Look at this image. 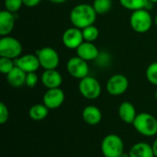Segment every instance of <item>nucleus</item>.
<instances>
[{"label": "nucleus", "mask_w": 157, "mask_h": 157, "mask_svg": "<svg viewBox=\"0 0 157 157\" xmlns=\"http://www.w3.org/2000/svg\"><path fill=\"white\" fill-rule=\"evenodd\" d=\"M97 12L92 5L79 4L74 6L70 12V22L73 27L83 29L90 25H94L97 20Z\"/></svg>", "instance_id": "1"}, {"label": "nucleus", "mask_w": 157, "mask_h": 157, "mask_svg": "<svg viewBox=\"0 0 157 157\" xmlns=\"http://www.w3.org/2000/svg\"><path fill=\"white\" fill-rule=\"evenodd\" d=\"M136 132L145 137H153L157 134V119L150 113L137 114L133 123Z\"/></svg>", "instance_id": "2"}, {"label": "nucleus", "mask_w": 157, "mask_h": 157, "mask_svg": "<svg viewBox=\"0 0 157 157\" xmlns=\"http://www.w3.org/2000/svg\"><path fill=\"white\" fill-rule=\"evenodd\" d=\"M101 153L105 157H120L124 153V143L118 134L106 135L101 142Z\"/></svg>", "instance_id": "3"}, {"label": "nucleus", "mask_w": 157, "mask_h": 157, "mask_svg": "<svg viewBox=\"0 0 157 157\" xmlns=\"http://www.w3.org/2000/svg\"><path fill=\"white\" fill-rule=\"evenodd\" d=\"M153 17L147 9H139L132 11L130 17V25L137 33H145L150 30L153 26Z\"/></svg>", "instance_id": "4"}, {"label": "nucleus", "mask_w": 157, "mask_h": 157, "mask_svg": "<svg viewBox=\"0 0 157 157\" xmlns=\"http://www.w3.org/2000/svg\"><path fill=\"white\" fill-rule=\"evenodd\" d=\"M22 51V44L17 39L9 35L0 39V57L16 60L21 56Z\"/></svg>", "instance_id": "5"}, {"label": "nucleus", "mask_w": 157, "mask_h": 157, "mask_svg": "<svg viewBox=\"0 0 157 157\" xmlns=\"http://www.w3.org/2000/svg\"><path fill=\"white\" fill-rule=\"evenodd\" d=\"M78 90L85 98L94 100L98 98L101 94V85L95 77L87 75L79 81Z\"/></svg>", "instance_id": "6"}, {"label": "nucleus", "mask_w": 157, "mask_h": 157, "mask_svg": "<svg viewBox=\"0 0 157 157\" xmlns=\"http://www.w3.org/2000/svg\"><path fill=\"white\" fill-rule=\"evenodd\" d=\"M40 67L44 70L57 69L60 63V56L56 50L52 47H43L36 52Z\"/></svg>", "instance_id": "7"}, {"label": "nucleus", "mask_w": 157, "mask_h": 157, "mask_svg": "<svg viewBox=\"0 0 157 157\" xmlns=\"http://www.w3.org/2000/svg\"><path fill=\"white\" fill-rule=\"evenodd\" d=\"M88 62L83 60L82 58L76 56L71 57L66 63V70L68 74L76 79H83L86 77L89 74Z\"/></svg>", "instance_id": "8"}, {"label": "nucleus", "mask_w": 157, "mask_h": 157, "mask_svg": "<svg viewBox=\"0 0 157 157\" xmlns=\"http://www.w3.org/2000/svg\"><path fill=\"white\" fill-rule=\"evenodd\" d=\"M129 88V80L122 74H115L109 78L106 84L107 92L111 96H121Z\"/></svg>", "instance_id": "9"}, {"label": "nucleus", "mask_w": 157, "mask_h": 157, "mask_svg": "<svg viewBox=\"0 0 157 157\" xmlns=\"http://www.w3.org/2000/svg\"><path fill=\"white\" fill-rule=\"evenodd\" d=\"M62 41L67 49L76 50L85 41L82 29L75 27L67 29L62 36Z\"/></svg>", "instance_id": "10"}, {"label": "nucleus", "mask_w": 157, "mask_h": 157, "mask_svg": "<svg viewBox=\"0 0 157 157\" xmlns=\"http://www.w3.org/2000/svg\"><path fill=\"white\" fill-rule=\"evenodd\" d=\"M65 95L64 92L60 88L47 89L42 98V103L49 109H56L60 108L64 102Z\"/></svg>", "instance_id": "11"}, {"label": "nucleus", "mask_w": 157, "mask_h": 157, "mask_svg": "<svg viewBox=\"0 0 157 157\" xmlns=\"http://www.w3.org/2000/svg\"><path fill=\"white\" fill-rule=\"evenodd\" d=\"M15 63L16 66L19 67L27 74L36 72L40 67V61L37 54H32V53L21 55L20 57L15 60Z\"/></svg>", "instance_id": "12"}, {"label": "nucleus", "mask_w": 157, "mask_h": 157, "mask_svg": "<svg viewBox=\"0 0 157 157\" xmlns=\"http://www.w3.org/2000/svg\"><path fill=\"white\" fill-rule=\"evenodd\" d=\"M40 82L47 89L58 88L63 83V76L56 69L44 70L40 76Z\"/></svg>", "instance_id": "13"}, {"label": "nucleus", "mask_w": 157, "mask_h": 157, "mask_svg": "<svg viewBox=\"0 0 157 157\" xmlns=\"http://www.w3.org/2000/svg\"><path fill=\"white\" fill-rule=\"evenodd\" d=\"M76 55L86 62L96 61L99 55V50L93 42L84 41L76 49Z\"/></svg>", "instance_id": "14"}, {"label": "nucleus", "mask_w": 157, "mask_h": 157, "mask_svg": "<svg viewBox=\"0 0 157 157\" xmlns=\"http://www.w3.org/2000/svg\"><path fill=\"white\" fill-rule=\"evenodd\" d=\"M118 114L120 119L127 124H132L137 116L134 105L129 101H123L121 103L118 109Z\"/></svg>", "instance_id": "15"}, {"label": "nucleus", "mask_w": 157, "mask_h": 157, "mask_svg": "<svg viewBox=\"0 0 157 157\" xmlns=\"http://www.w3.org/2000/svg\"><path fill=\"white\" fill-rule=\"evenodd\" d=\"M15 16L13 13L7 10H2L0 12V35L2 37L8 36L15 27Z\"/></svg>", "instance_id": "16"}, {"label": "nucleus", "mask_w": 157, "mask_h": 157, "mask_svg": "<svg viewBox=\"0 0 157 157\" xmlns=\"http://www.w3.org/2000/svg\"><path fill=\"white\" fill-rule=\"evenodd\" d=\"M82 118L84 121L88 125H98L102 121V112L98 107L89 105L83 109Z\"/></svg>", "instance_id": "17"}, {"label": "nucleus", "mask_w": 157, "mask_h": 157, "mask_svg": "<svg viewBox=\"0 0 157 157\" xmlns=\"http://www.w3.org/2000/svg\"><path fill=\"white\" fill-rule=\"evenodd\" d=\"M26 76L27 73L21 70L19 67L15 66L7 75H6V81L12 87H21L26 83Z\"/></svg>", "instance_id": "18"}, {"label": "nucleus", "mask_w": 157, "mask_h": 157, "mask_svg": "<svg viewBox=\"0 0 157 157\" xmlns=\"http://www.w3.org/2000/svg\"><path fill=\"white\" fill-rule=\"evenodd\" d=\"M129 155L130 157H155L152 145L144 142L133 144L129 151Z\"/></svg>", "instance_id": "19"}, {"label": "nucleus", "mask_w": 157, "mask_h": 157, "mask_svg": "<svg viewBox=\"0 0 157 157\" xmlns=\"http://www.w3.org/2000/svg\"><path fill=\"white\" fill-rule=\"evenodd\" d=\"M121 5L131 11H136L139 9H147L149 10L153 5L149 0H120Z\"/></svg>", "instance_id": "20"}, {"label": "nucleus", "mask_w": 157, "mask_h": 157, "mask_svg": "<svg viewBox=\"0 0 157 157\" xmlns=\"http://www.w3.org/2000/svg\"><path fill=\"white\" fill-rule=\"evenodd\" d=\"M49 109L43 104H35L30 107L29 110V116L35 121H40L47 118L49 114Z\"/></svg>", "instance_id": "21"}, {"label": "nucleus", "mask_w": 157, "mask_h": 157, "mask_svg": "<svg viewBox=\"0 0 157 157\" xmlns=\"http://www.w3.org/2000/svg\"><path fill=\"white\" fill-rule=\"evenodd\" d=\"M92 6L98 15H104L111 9L112 0H94Z\"/></svg>", "instance_id": "22"}, {"label": "nucleus", "mask_w": 157, "mask_h": 157, "mask_svg": "<svg viewBox=\"0 0 157 157\" xmlns=\"http://www.w3.org/2000/svg\"><path fill=\"white\" fill-rule=\"evenodd\" d=\"M85 41L94 42L99 36V30L95 25H90L82 29Z\"/></svg>", "instance_id": "23"}, {"label": "nucleus", "mask_w": 157, "mask_h": 157, "mask_svg": "<svg viewBox=\"0 0 157 157\" xmlns=\"http://www.w3.org/2000/svg\"><path fill=\"white\" fill-rule=\"evenodd\" d=\"M145 75L150 84L157 86V62H154L146 69Z\"/></svg>", "instance_id": "24"}, {"label": "nucleus", "mask_w": 157, "mask_h": 157, "mask_svg": "<svg viewBox=\"0 0 157 157\" xmlns=\"http://www.w3.org/2000/svg\"><path fill=\"white\" fill-rule=\"evenodd\" d=\"M16 63L13 59H9L6 57H0V72L4 75H7L14 67Z\"/></svg>", "instance_id": "25"}, {"label": "nucleus", "mask_w": 157, "mask_h": 157, "mask_svg": "<svg viewBox=\"0 0 157 157\" xmlns=\"http://www.w3.org/2000/svg\"><path fill=\"white\" fill-rule=\"evenodd\" d=\"M23 5V0H4L5 9L13 14L17 12Z\"/></svg>", "instance_id": "26"}, {"label": "nucleus", "mask_w": 157, "mask_h": 157, "mask_svg": "<svg viewBox=\"0 0 157 157\" xmlns=\"http://www.w3.org/2000/svg\"><path fill=\"white\" fill-rule=\"evenodd\" d=\"M38 82H39V76L37 75L36 72L27 74L25 86H27L29 88H34L38 85Z\"/></svg>", "instance_id": "27"}, {"label": "nucleus", "mask_w": 157, "mask_h": 157, "mask_svg": "<svg viewBox=\"0 0 157 157\" xmlns=\"http://www.w3.org/2000/svg\"><path fill=\"white\" fill-rule=\"evenodd\" d=\"M9 119V110L5 103H0V124H5Z\"/></svg>", "instance_id": "28"}, {"label": "nucleus", "mask_w": 157, "mask_h": 157, "mask_svg": "<svg viewBox=\"0 0 157 157\" xmlns=\"http://www.w3.org/2000/svg\"><path fill=\"white\" fill-rule=\"evenodd\" d=\"M41 0H23V4L27 7H34L38 6Z\"/></svg>", "instance_id": "29"}, {"label": "nucleus", "mask_w": 157, "mask_h": 157, "mask_svg": "<svg viewBox=\"0 0 157 157\" xmlns=\"http://www.w3.org/2000/svg\"><path fill=\"white\" fill-rule=\"evenodd\" d=\"M152 148H153V151H154L155 157H157V138L155 140V142L153 143V144H152Z\"/></svg>", "instance_id": "30"}, {"label": "nucleus", "mask_w": 157, "mask_h": 157, "mask_svg": "<svg viewBox=\"0 0 157 157\" xmlns=\"http://www.w3.org/2000/svg\"><path fill=\"white\" fill-rule=\"evenodd\" d=\"M48 1L52 3V4H63V3H65L68 0H48Z\"/></svg>", "instance_id": "31"}, {"label": "nucleus", "mask_w": 157, "mask_h": 157, "mask_svg": "<svg viewBox=\"0 0 157 157\" xmlns=\"http://www.w3.org/2000/svg\"><path fill=\"white\" fill-rule=\"evenodd\" d=\"M120 157H130V155H129V153H128V154L123 153V154H122V155H121Z\"/></svg>", "instance_id": "32"}, {"label": "nucleus", "mask_w": 157, "mask_h": 157, "mask_svg": "<svg viewBox=\"0 0 157 157\" xmlns=\"http://www.w3.org/2000/svg\"><path fill=\"white\" fill-rule=\"evenodd\" d=\"M154 22H155V26L157 27V15L155 16V20H154Z\"/></svg>", "instance_id": "33"}, {"label": "nucleus", "mask_w": 157, "mask_h": 157, "mask_svg": "<svg viewBox=\"0 0 157 157\" xmlns=\"http://www.w3.org/2000/svg\"><path fill=\"white\" fill-rule=\"evenodd\" d=\"M151 3H153V4H156L157 3V0H149Z\"/></svg>", "instance_id": "34"}, {"label": "nucleus", "mask_w": 157, "mask_h": 157, "mask_svg": "<svg viewBox=\"0 0 157 157\" xmlns=\"http://www.w3.org/2000/svg\"><path fill=\"white\" fill-rule=\"evenodd\" d=\"M155 99H156V102H157V88H156V91H155Z\"/></svg>", "instance_id": "35"}]
</instances>
